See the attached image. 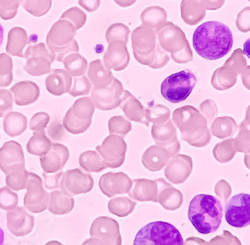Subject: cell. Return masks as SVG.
I'll use <instances>...</instances> for the list:
<instances>
[{"label":"cell","instance_id":"6da1fadb","mask_svg":"<svg viewBox=\"0 0 250 245\" xmlns=\"http://www.w3.org/2000/svg\"><path fill=\"white\" fill-rule=\"evenodd\" d=\"M196 53L205 60H218L233 46L232 31L219 21H207L199 25L192 36Z\"/></svg>","mask_w":250,"mask_h":245},{"label":"cell","instance_id":"7a4b0ae2","mask_svg":"<svg viewBox=\"0 0 250 245\" xmlns=\"http://www.w3.org/2000/svg\"><path fill=\"white\" fill-rule=\"evenodd\" d=\"M223 216L220 201L209 194H198L188 206V219L201 234H210L218 229Z\"/></svg>","mask_w":250,"mask_h":245},{"label":"cell","instance_id":"3957f363","mask_svg":"<svg viewBox=\"0 0 250 245\" xmlns=\"http://www.w3.org/2000/svg\"><path fill=\"white\" fill-rule=\"evenodd\" d=\"M131 46L134 58L142 65L160 69L169 62V55L161 49L156 33L150 28L145 26L135 28L131 33Z\"/></svg>","mask_w":250,"mask_h":245},{"label":"cell","instance_id":"277c9868","mask_svg":"<svg viewBox=\"0 0 250 245\" xmlns=\"http://www.w3.org/2000/svg\"><path fill=\"white\" fill-rule=\"evenodd\" d=\"M172 121L188 142L207 143L209 141L207 121L194 106L186 105L175 109L172 113Z\"/></svg>","mask_w":250,"mask_h":245},{"label":"cell","instance_id":"5b68a950","mask_svg":"<svg viewBox=\"0 0 250 245\" xmlns=\"http://www.w3.org/2000/svg\"><path fill=\"white\" fill-rule=\"evenodd\" d=\"M156 36L161 49L166 53L169 52L174 62L185 64L193 60V53L185 33L173 22H166Z\"/></svg>","mask_w":250,"mask_h":245},{"label":"cell","instance_id":"8992f818","mask_svg":"<svg viewBox=\"0 0 250 245\" xmlns=\"http://www.w3.org/2000/svg\"><path fill=\"white\" fill-rule=\"evenodd\" d=\"M133 245H184V240L173 224L166 221H152L139 229Z\"/></svg>","mask_w":250,"mask_h":245},{"label":"cell","instance_id":"52a82bcc","mask_svg":"<svg viewBox=\"0 0 250 245\" xmlns=\"http://www.w3.org/2000/svg\"><path fill=\"white\" fill-rule=\"evenodd\" d=\"M197 83V78L190 70L185 69L166 77L160 85L162 97L170 103H180L189 97Z\"/></svg>","mask_w":250,"mask_h":245},{"label":"cell","instance_id":"ba28073f","mask_svg":"<svg viewBox=\"0 0 250 245\" xmlns=\"http://www.w3.org/2000/svg\"><path fill=\"white\" fill-rule=\"evenodd\" d=\"M76 31L69 21L63 19H59L51 26L46 35V47L54 57V60L75 39Z\"/></svg>","mask_w":250,"mask_h":245},{"label":"cell","instance_id":"9c48e42d","mask_svg":"<svg viewBox=\"0 0 250 245\" xmlns=\"http://www.w3.org/2000/svg\"><path fill=\"white\" fill-rule=\"evenodd\" d=\"M25 58L24 70L32 76H42L51 72L54 57L47 49L45 43L41 42L29 45L23 54Z\"/></svg>","mask_w":250,"mask_h":245},{"label":"cell","instance_id":"30bf717a","mask_svg":"<svg viewBox=\"0 0 250 245\" xmlns=\"http://www.w3.org/2000/svg\"><path fill=\"white\" fill-rule=\"evenodd\" d=\"M226 222L233 227L242 228L250 224V195L239 193L229 199L225 206Z\"/></svg>","mask_w":250,"mask_h":245},{"label":"cell","instance_id":"8fae6325","mask_svg":"<svg viewBox=\"0 0 250 245\" xmlns=\"http://www.w3.org/2000/svg\"><path fill=\"white\" fill-rule=\"evenodd\" d=\"M123 85L121 81L117 78H113L110 85L103 87V88H96L93 87L90 91L91 93V100L95 108H98L102 111H108L113 110L119 107L121 96L123 93Z\"/></svg>","mask_w":250,"mask_h":245},{"label":"cell","instance_id":"7c38bea8","mask_svg":"<svg viewBox=\"0 0 250 245\" xmlns=\"http://www.w3.org/2000/svg\"><path fill=\"white\" fill-rule=\"evenodd\" d=\"M24 155L21 146L15 141H7L0 148V169L5 175L17 170H23Z\"/></svg>","mask_w":250,"mask_h":245},{"label":"cell","instance_id":"4fadbf2b","mask_svg":"<svg viewBox=\"0 0 250 245\" xmlns=\"http://www.w3.org/2000/svg\"><path fill=\"white\" fill-rule=\"evenodd\" d=\"M130 55L127 45L119 41L108 44L106 52L103 56V64L107 69L122 71L129 65Z\"/></svg>","mask_w":250,"mask_h":245},{"label":"cell","instance_id":"5bb4252c","mask_svg":"<svg viewBox=\"0 0 250 245\" xmlns=\"http://www.w3.org/2000/svg\"><path fill=\"white\" fill-rule=\"evenodd\" d=\"M119 107L122 109L125 117L128 120L139 122V123H143L147 126L149 125L146 113H145V108L141 104V102L129 91L124 89Z\"/></svg>","mask_w":250,"mask_h":245},{"label":"cell","instance_id":"9a60e30c","mask_svg":"<svg viewBox=\"0 0 250 245\" xmlns=\"http://www.w3.org/2000/svg\"><path fill=\"white\" fill-rule=\"evenodd\" d=\"M10 92L13 95L14 102L18 106H26L34 103L40 95L38 85L29 80L15 83L10 88Z\"/></svg>","mask_w":250,"mask_h":245},{"label":"cell","instance_id":"2e32d148","mask_svg":"<svg viewBox=\"0 0 250 245\" xmlns=\"http://www.w3.org/2000/svg\"><path fill=\"white\" fill-rule=\"evenodd\" d=\"M72 84V77L64 69L51 70L45 80V87L54 96L68 93Z\"/></svg>","mask_w":250,"mask_h":245},{"label":"cell","instance_id":"e0dca14e","mask_svg":"<svg viewBox=\"0 0 250 245\" xmlns=\"http://www.w3.org/2000/svg\"><path fill=\"white\" fill-rule=\"evenodd\" d=\"M87 78L91 85L96 88H103L110 85L114 78L110 69L104 66L102 60L96 59L91 61L87 67Z\"/></svg>","mask_w":250,"mask_h":245},{"label":"cell","instance_id":"ac0fdd59","mask_svg":"<svg viewBox=\"0 0 250 245\" xmlns=\"http://www.w3.org/2000/svg\"><path fill=\"white\" fill-rule=\"evenodd\" d=\"M28 44H30V40L26 30L21 27H13L8 32L6 54L9 56L23 57V51Z\"/></svg>","mask_w":250,"mask_h":245},{"label":"cell","instance_id":"d6986e66","mask_svg":"<svg viewBox=\"0 0 250 245\" xmlns=\"http://www.w3.org/2000/svg\"><path fill=\"white\" fill-rule=\"evenodd\" d=\"M181 18L187 25H197L206 15L200 0H182L180 3Z\"/></svg>","mask_w":250,"mask_h":245},{"label":"cell","instance_id":"ffe728a7","mask_svg":"<svg viewBox=\"0 0 250 245\" xmlns=\"http://www.w3.org/2000/svg\"><path fill=\"white\" fill-rule=\"evenodd\" d=\"M140 20L142 26L150 28L157 33L167 22V12L160 6H150L142 11Z\"/></svg>","mask_w":250,"mask_h":245},{"label":"cell","instance_id":"44dd1931","mask_svg":"<svg viewBox=\"0 0 250 245\" xmlns=\"http://www.w3.org/2000/svg\"><path fill=\"white\" fill-rule=\"evenodd\" d=\"M237 73L229 66L223 65L217 68L211 77V85L214 89L224 91L232 88L237 81Z\"/></svg>","mask_w":250,"mask_h":245},{"label":"cell","instance_id":"7402d4cb","mask_svg":"<svg viewBox=\"0 0 250 245\" xmlns=\"http://www.w3.org/2000/svg\"><path fill=\"white\" fill-rule=\"evenodd\" d=\"M27 128V118L24 114L10 111L4 116L3 129L5 133L11 137L22 134Z\"/></svg>","mask_w":250,"mask_h":245},{"label":"cell","instance_id":"603a6c76","mask_svg":"<svg viewBox=\"0 0 250 245\" xmlns=\"http://www.w3.org/2000/svg\"><path fill=\"white\" fill-rule=\"evenodd\" d=\"M62 63L64 65V70L73 78L85 75L88 67L86 58L79 53H71L67 55L62 60Z\"/></svg>","mask_w":250,"mask_h":245},{"label":"cell","instance_id":"cb8c5ba5","mask_svg":"<svg viewBox=\"0 0 250 245\" xmlns=\"http://www.w3.org/2000/svg\"><path fill=\"white\" fill-rule=\"evenodd\" d=\"M238 125L235 120L230 116H222L215 118L211 123V131L214 135L222 138L232 136Z\"/></svg>","mask_w":250,"mask_h":245},{"label":"cell","instance_id":"d4e9b609","mask_svg":"<svg viewBox=\"0 0 250 245\" xmlns=\"http://www.w3.org/2000/svg\"><path fill=\"white\" fill-rule=\"evenodd\" d=\"M69 109L76 118L91 121L95 111V106L90 97H81L74 102Z\"/></svg>","mask_w":250,"mask_h":245},{"label":"cell","instance_id":"484cf974","mask_svg":"<svg viewBox=\"0 0 250 245\" xmlns=\"http://www.w3.org/2000/svg\"><path fill=\"white\" fill-rule=\"evenodd\" d=\"M50 141L45 136L44 131H35L34 135L29 139L27 143V150L31 154L41 155L48 151Z\"/></svg>","mask_w":250,"mask_h":245},{"label":"cell","instance_id":"4316f807","mask_svg":"<svg viewBox=\"0 0 250 245\" xmlns=\"http://www.w3.org/2000/svg\"><path fill=\"white\" fill-rule=\"evenodd\" d=\"M130 29L127 25L123 23H113L111 24L105 32V38L107 43L119 41L127 45L129 38Z\"/></svg>","mask_w":250,"mask_h":245},{"label":"cell","instance_id":"83f0119b","mask_svg":"<svg viewBox=\"0 0 250 245\" xmlns=\"http://www.w3.org/2000/svg\"><path fill=\"white\" fill-rule=\"evenodd\" d=\"M20 4L34 17H42L52 6V0H21Z\"/></svg>","mask_w":250,"mask_h":245},{"label":"cell","instance_id":"f1b7e54d","mask_svg":"<svg viewBox=\"0 0 250 245\" xmlns=\"http://www.w3.org/2000/svg\"><path fill=\"white\" fill-rule=\"evenodd\" d=\"M13 81L12 58L6 54H0V87H7Z\"/></svg>","mask_w":250,"mask_h":245},{"label":"cell","instance_id":"f546056e","mask_svg":"<svg viewBox=\"0 0 250 245\" xmlns=\"http://www.w3.org/2000/svg\"><path fill=\"white\" fill-rule=\"evenodd\" d=\"M148 122H152L154 125H160L169 120L170 109L162 104H155L147 109H145Z\"/></svg>","mask_w":250,"mask_h":245},{"label":"cell","instance_id":"4dcf8cb0","mask_svg":"<svg viewBox=\"0 0 250 245\" xmlns=\"http://www.w3.org/2000/svg\"><path fill=\"white\" fill-rule=\"evenodd\" d=\"M90 124H91V121L80 120L76 118L70 109L67 110L63 119V126L65 127V129H67L69 132L74 134L84 132L85 130L88 129Z\"/></svg>","mask_w":250,"mask_h":245},{"label":"cell","instance_id":"1f68e13d","mask_svg":"<svg viewBox=\"0 0 250 245\" xmlns=\"http://www.w3.org/2000/svg\"><path fill=\"white\" fill-rule=\"evenodd\" d=\"M60 19L67 20L75 27L76 30H78L86 23L87 16L84 11H82L78 7H71L62 13Z\"/></svg>","mask_w":250,"mask_h":245},{"label":"cell","instance_id":"d6a6232c","mask_svg":"<svg viewBox=\"0 0 250 245\" xmlns=\"http://www.w3.org/2000/svg\"><path fill=\"white\" fill-rule=\"evenodd\" d=\"M152 135L156 141H165L166 139H175L176 129L173 125V122L168 120L163 124L152 126Z\"/></svg>","mask_w":250,"mask_h":245},{"label":"cell","instance_id":"836d02e7","mask_svg":"<svg viewBox=\"0 0 250 245\" xmlns=\"http://www.w3.org/2000/svg\"><path fill=\"white\" fill-rule=\"evenodd\" d=\"M91 83L86 77V75H82L79 77L72 78V84L69 90V94L72 97H79L83 95H87L91 91Z\"/></svg>","mask_w":250,"mask_h":245},{"label":"cell","instance_id":"e575fe53","mask_svg":"<svg viewBox=\"0 0 250 245\" xmlns=\"http://www.w3.org/2000/svg\"><path fill=\"white\" fill-rule=\"evenodd\" d=\"M224 65L232 68L237 73V75H240L241 72L248 66L243 50L240 48L235 49L232 52L231 56L225 61Z\"/></svg>","mask_w":250,"mask_h":245},{"label":"cell","instance_id":"d590c367","mask_svg":"<svg viewBox=\"0 0 250 245\" xmlns=\"http://www.w3.org/2000/svg\"><path fill=\"white\" fill-rule=\"evenodd\" d=\"M108 127L111 133L125 135L131 130V123L124 116H113L108 121Z\"/></svg>","mask_w":250,"mask_h":245},{"label":"cell","instance_id":"8d00e7d4","mask_svg":"<svg viewBox=\"0 0 250 245\" xmlns=\"http://www.w3.org/2000/svg\"><path fill=\"white\" fill-rule=\"evenodd\" d=\"M21 0H0V18L10 20L17 14Z\"/></svg>","mask_w":250,"mask_h":245},{"label":"cell","instance_id":"74e56055","mask_svg":"<svg viewBox=\"0 0 250 245\" xmlns=\"http://www.w3.org/2000/svg\"><path fill=\"white\" fill-rule=\"evenodd\" d=\"M199 112L202 114L207 122H211L217 116L218 108L212 99H206L200 104Z\"/></svg>","mask_w":250,"mask_h":245},{"label":"cell","instance_id":"f35d334b","mask_svg":"<svg viewBox=\"0 0 250 245\" xmlns=\"http://www.w3.org/2000/svg\"><path fill=\"white\" fill-rule=\"evenodd\" d=\"M17 195L11 192L7 187L0 188V208L9 210L16 206Z\"/></svg>","mask_w":250,"mask_h":245},{"label":"cell","instance_id":"ab89813d","mask_svg":"<svg viewBox=\"0 0 250 245\" xmlns=\"http://www.w3.org/2000/svg\"><path fill=\"white\" fill-rule=\"evenodd\" d=\"M13 95L10 90L0 89V117H4L13 108Z\"/></svg>","mask_w":250,"mask_h":245},{"label":"cell","instance_id":"60d3db41","mask_svg":"<svg viewBox=\"0 0 250 245\" xmlns=\"http://www.w3.org/2000/svg\"><path fill=\"white\" fill-rule=\"evenodd\" d=\"M50 116L46 112L35 113L29 122V128L32 131H42L47 126Z\"/></svg>","mask_w":250,"mask_h":245},{"label":"cell","instance_id":"b9f144b4","mask_svg":"<svg viewBox=\"0 0 250 245\" xmlns=\"http://www.w3.org/2000/svg\"><path fill=\"white\" fill-rule=\"evenodd\" d=\"M235 24L237 29L242 33H247L250 30V7L243 8L237 15Z\"/></svg>","mask_w":250,"mask_h":245},{"label":"cell","instance_id":"7bdbcfd3","mask_svg":"<svg viewBox=\"0 0 250 245\" xmlns=\"http://www.w3.org/2000/svg\"><path fill=\"white\" fill-rule=\"evenodd\" d=\"M78 4L88 12H94L99 8L101 0H78Z\"/></svg>","mask_w":250,"mask_h":245},{"label":"cell","instance_id":"ee69618b","mask_svg":"<svg viewBox=\"0 0 250 245\" xmlns=\"http://www.w3.org/2000/svg\"><path fill=\"white\" fill-rule=\"evenodd\" d=\"M205 10H218L223 5L225 0H200Z\"/></svg>","mask_w":250,"mask_h":245},{"label":"cell","instance_id":"f6af8a7d","mask_svg":"<svg viewBox=\"0 0 250 245\" xmlns=\"http://www.w3.org/2000/svg\"><path fill=\"white\" fill-rule=\"evenodd\" d=\"M250 67H249V65L241 72V78H242V82H243V85L246 87V89L247 90H249L250 89V84H249V81H250V79H249V76H250Z\"/></svg>","mask_w":250,"mask_h":245},{"label":"cell","instance_id":"bcb514c9","mask_svg":"<svg viewBox=\"0 0 250 245\" xmlns=\"http://www.w3.org/2000/svg\"><path fill=\"white\" fill-rule=\"evenodd\" d=\"M113 1L120 7H129L132 6L137 0H113Z\"/></svg>","mask_w":250,"mask_h":245},{"label":"cell","instance_id":"7dc6e473","mask_svg":"<svg viewBox=\"0 0 250 245\" xmlns=\"http://www.w3.org/2000/svg\"><path fill=\"white\" fill-rule=\"evenodd\" d=\"M4 231L3 229L1 228V226H0V245H5V242H4Z\"/></svg>","mask_w":250,"mask_h":245},{"label":"cell","instance_id":"c3c4849f","mask_svg":"<svg viewBox=\"0 0 250 245\" xmlns=\"http://www.w3.org/2000/svg\"><path fill=\"white\" fill-rule=\"evenodd\" d=\"M3 33H4L3 27H2L1 24H0V46H1L2 41H3Z\"/></svg>","mask_w":250,"mask_h":245}]
</instances>
